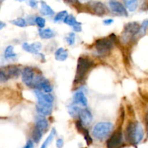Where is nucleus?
<instances>
[{
	"label": "nucleus",
	"mask_w": 148,
	"mask_h": 148,
	"mask_svg": "<svg viewBox=\"0 0 148 148\" xmlns=\"http://www.w3.org/2000/svg\"><path fill=\"white\" fill-rule=\"evenodd\" d=\"M95 66V63L88 56H79L77 59L76 73L74 79V85H79L85 82L90 71Z\"/></svg>",
	"instance_id": "nucleus-1"
},
{
	"label": "nucleus",
	"mask_w": 148,
	"mask_h": 148,
	"mask_svg": "<svg viewBox=\"0 0 148 148\" xmlns=\"http://www.w3.org/2000/svg\"><path fill=\"white\" fill-rule=\"evenodd\" d=\"M116 42V36L114 33H111L108 37L96 40L95 43V51L100 56H106L111 51Z\"/></svg>",
	"instance_id": "nucleus-2"
},
{
	"label": "nucleus",
	"mask_w": 148,
	"mask_h": 148,
	"mask_svg": "<svg viewBox=\"0 0 148 148\" xmlns=\"http://www.w3.org/2000/svg\"><path fill=\"white\" fill-rule=\"evenodd\" d=\"M141 25L137 22H130L124 25L121 33V41L124 44H128L134 39L137 35L140 34Z\"/></svg>",
	"instance_id": "nucleus-3"
},
{
	"label": "nucleus",
	"mask_w": 148,
	"mask_h": 148,
	"mask_svg": "<svg viewBox=\"0 0 148 148\" xmlns=\"http://www.w3.org/2000/svg\"><path fill=\"white\" fill-rule=\"evenodd\" d=\"M114 128V124L109 121H101L94 126L92 136L96 140H103L110 135Z\"/></svg>",
	"instance_id": "nucleus-4"
},
{
	"label": "nucleus",
	"mask_w": 148,
	"mask_h": 148,
	"mask_svg": "<svg viewBox=\"0 0 148 148\" xmlns=\"http://www.w3.org/2000/svg\"><path fill=\"white\" fill-rule=\"evenodd\" d=\"M22 74L20 68L16 65H9L0 68V80L7 82L10 79H16Z\"/></svg>",
	"instance_id": "nucleus-5"
},
{
	"label": "nucleus",
	"mask_w": 148,
	"mask_h": 148,
	"mask_svg": "<svg viewBox=\"0 0 148 148\" xmlns=\"http://www.w3.org/2000/svg\"><path fill=\"white\" fill-rule=\"evenodd\" d=\"M124 145V137L121 130V126H119L118 128L112 133L106 142L107 148H121Z\"/></svg>",
	"instance_id": "nucleus-6"
},
{
	"label": "nucleus",
	"mask_w": 148,
	"mask_h": 148,
	"mask_svg": "<svg viewBox=\"0 0 148 148\" xmlns=\"http://www.w3.org/2000/svg\"><path fill=\"white\" fill-rule=\"evenodd\" d=\"M85 8L87 9L88 12H90L92 14L98 16H103L107 12L106 7L101 1H89Z\"/></svg>",
	"instance_id": "nucleus-7"
},
{
	"label": "nucleus",
	"mask_w": 148,
	"mask_h": 148,
	"mask_svg": "<svg viewBox=\"0 0 148 148\" xmlns=\"http://www.w3.org/2000/svg\"><path fill=\"white\" fill-rule=\"evenodd\" d=\"M22 81L29 88H33V82L36 78L35 69L30 66H26L22 71Z\"/></svg>",
	"instance_id": "nucleus-8"
},
{
	"label": "nucleus",
	"mask_w": 148,
	"mask_h": 148,
	"mask_svg": "<svg viewBox=\"0 0 148 148\" xmlns=\"http://www.w3.org/2000/svg\"><path fill=\"white\" fill-rule=\"evenodd\" d=\"M36 108V111L39 115L47 116L51 114L53 106H52V103H49L43 102V101H38Z\"/></svg>",
	"instance_id": "nucleus-9"
},
{
	"label": "nucleus",
	"mask_w": 148,
	"mask_h": 148,
	"mask_svg": "<svg viewBox=\"0 0 148 148\" xmlns=\"http://www.w3.org/2000/svg\"><path fill=\"white\" fill-rule=\"evenodd\" d=\"M108 4H109L111 10L114 12L117 13L121 16H124V17L128 16V12H127V9L120 1H116V0H111Z\"/></svg>",
	"instance_id": "nucleus-10"
},
{
	"label": "nucleus",
	"mask_w": 148,
	"mask_h": 148,
	"mask_svg": "<svg viewBox=\"0 0 148 148\" xmlns=\"http://www.w3.org/2000/svg\"><path fill=\"white\" fill-rule=\"evenodd\" d=\"M137 121H130L125 130V139L130 144L134 145V132Z\"/></svg>",
	"instance_id": "nucleus-11"
},
{
	"label": "nucleus",
	"mask_w": 148,
	"mask_h": 148,
	"mask_svg": "<svg viewBox=\"0 0 148 148\" xmlns=\"http://www.w3.org/2000/svg\"><path fill=\"white\" fill-rule=\"evenodd\" d=\"M78 117L79 119V121L85 126L90 125V124L92 122V113L88 108H81Z\"/></svg>",
	"instance_id": "nucleus-12"
},
{
	"label": "nucleus",
	"mask_w": 148,
	"mask_h": 148,
	"mask_svg": "<svg viewBox=\"0 0 148 148\" xmlns=\"http://www.w3.org/2000/svg\"><path fill=\"white\" fill-rule=\"evenodd\" d=\"M75 126H76V129L77 130V131L84 136V138H85L88 145H90L92 144V137L90 135L88 130L85 127V125H83V124L79 120H78V121H77L75 122Z\"/></svg>",
	"instance_id": "nucleus-13"
},
{
	"label": "nucleus",
	"mask_w": 148,
	"mask_h": 148,
	"mask_svg": "<svg viewBox=\"0 0 148 148\" xmlns=\"http://www.w3.org/2000/svg\"><path fill=\"white\" fill-rule=\"evenodd\" d=\"M42 46L40 42H35L33 43H24L23 44V49L25 51L33 54H38Z\"/></svg>",
	"instance_id": "nucleus-14"
},
{
	"label": "nucleus",
	"mask_w": 148,
	"mask_h": 148,
	"mask_svg": "<svg viewBox=\"0 0 148 148\" xmlns=\"http://www.w3.org/2000/svg\"><path fill=\"white\" fill-rule=\"evenodd\" d=\"M34 92L37 97L38 101H43V102L53 104L54 98L51 94L45 93V92H41V90H35Z\"/></svg>",
	"instance_id": "nucleus-15"
},
{
	"label": "nucleus",
	"mask_w": 148,
	"mask_h": 148,
	"mask_svg": "<svg viewBox=\"0 0 148 148\" xmlns=\"http://www.w3.org/2000/svg\"><path fill=\"white\" fill-rule=\"evenodd\" d=\"M73 102L75 105L79 104L83 107H86L88 106V99L85 96V93L82 91H77L75 93L73 96Z\"/></svg>",
	"instance_id": "nucleus-16"
},
{
	"label": "nucleus",
	"mask_w": 148,
	"mask_h": 148,
	"mask_svg": "<svg viewBox=\"0 0 148 148\" xmlns=\"http://www.w3.org/2000/svg\"><path fill=\"white\" fill-rule=\"evenodd\" d=\"M49 122L47 119L43 116L38 115L36 119V126L38 129L40 130L42 132H45L49 129Z\"/></svg>",
	"instance_id": "nucleus-17"
},
{
	"label": "nucleus",
	"mask_w": 148,
	"mask_h": 148,
	"mask_svg": "<svg viewBox=\"0 0 148 148\" xmlns=\"http://www.w3.org/2000/svg\"><path fill=\"white\" fill-rule=\"evenodd\" d=\"M144 138V130L140 123L137 121L135 132H134V145H138Z\"/></svg>",
	"instance_id": "nucleus-18"
},
{
	"label": "nucleus",
	"mask_w": 148,
	"mask_h": 148,
	"mask_svg": "<svg viewBox=\"0 0 148 148\" xmlns=\"http://www.w3.org/2000/svg\"><path fill=\"white\" fill-rule=\"evenodd\" d=\"M55 59L59 62H64L68 57V51L64 48H59L54 53Z\"/></svg>",
	"instance_id": "nucleus-19"
},
{
	"label": "nucleus",
	"mask_w": 148,
	"mask_h": 148,
	"mask_svg": "<svg viewBox=\"0 0 148 148\" xmlns=\"http://www.w3.org/2000/svg\"><path fill=\"white\" fill-rule=\"evenodd\" d=\"M38 35L42 39H50L55 36V33L50 28L39 29Z\"/></svg>",
	"instance_id": "nucleus-20"
},
{
	"label": "nucleus",
	"mask_w": 148,
	"mask_h": 148,
	"mask_svg": "<svg viewBox=\"0 0 148 148\" xmlns=\"http://www.w3.org/2000/svg\"><path fill=\"white\" fill-rule=\"evenodd\" d=\"M40 12L43 15L46 16L53 15L55 13L53 9L43 1H40Z\"/></svg>",
	"instance_id": "nucleus-21"
},
{
	"label": "nucleus",
	"mask_w": 148,
	"mask_h": 148,
	"mask_svg": "<svg viewBox=\"0 0 148 148\" xmlns=\"http://www.w3.org/2000/svg\"><path fill=\"white\" fill-rule=\"evenodd\" d=\"M43 90L45 93H50V92H51L53 88H52V85L51 82H49V80L45 79V78L42 80L40 87H39V90Z\"/></svg>",
	"instance_id": "nucleus-22"
},
{
	"label": "nucleus",
	"mask_w": 148,
	"mask_h": 148,
	"mask_svg": "<svg viewBox=\"0 0 148 148\" xmlns=\"http://www.w3.org/2000/svg\"><path fill=\"white\" fill-rule=\"evenodd\" d=\"M17 54L14 52V47L12 46H8L4 51V57L7 59H14Z\"/></svg>",
	"instance_id": "nucleus-23"
},
{
	"label": "nucleus",
	"mask_w": 148,
	"mask_h": 148,
	"mask_svg": "<svg viewBox=\"0 0 148 148\" xmlns=\"http://www.w3.org/2000/svg\"><path fill=\"white\" fill-rule=\"evenodd\" d=\"M55 134H56V130H55L54 128H53L52 129L51 132H50V134H49V135L48 136L47 138L46 139V140L43 142V143L42 144V145L40 146V148H47L48 146L50 145V143H51L52 140H53Z\"/></svg>",
	"instance_id": "nucleus-24"
},
{
	"label": "nucleus",
	"mask_w": 148,
	"mask_h": 148,
	"mask_svg": "<svg viewBox=\"0 0 148 148\" xmlns=\"http://www.w3.org/2000/svg\"><path fill=\"white\" fill-rule=\"evenodd\" d=\"M126 7L130 12H134L138 7V0H127Z\"/></svg>",
	"instance_id": "nucleus-25"
},
{
	"label": "nucleus",
	"mask_w": 148,
	"mask_h": 148,
	"mask_svg": "<svg viewBox=\"0 0 148 148\" xmlns=\"http://www.w3.org/2000/svg\"><path fill=\"white\" fill-rule=\"evenodd\" d=\"M43 133L40 131L39 129H38L37 127H35L33 129V134H32V137H33V140L34 141V143H39L40 140H41V137L43 136Z\"/></svg>",
	"instance_id": "nucleus-26"
},
{
	"label": "nucleus",
	"mask_w": 148,
	"mask_h": 148,
	"mask_svg": "<svg viewBox=\"0 0 148 148\" xmlns=\"http://www.w3.org/2000/svg\"><path fill=\"white\" fill-rule=\"evenodd\" d=\"M81 108H79L76 105H72L69 107V109H68V113L69 114V115L71 116L73 118H77V117L79 116V111H80Z\"/></svg>",
	"instance_id": "nucleus-27"
},
{
	"label": "nucleus",
	"mask_w": 148,
	"mask_h": 148,
	"mask_svg": "<svg viewBox=\"0 0 148 148\" xmlns=\"http://www.w3.org/2000/svg\"><path fill=\"white\" fill-rule=\"evenodd\" d=\"M64 23L65 24L68 25H70L73 27L74 25H77V23H79V22H78L77 20L76 17H74L72 14H67V16L65 17L64 20Z\"/></svg>",
	"instance_id": "nucleus-28"
},
{
	"label": "nucleus",
	"mask_w": 148,
	"mask_h": 148,
	"mask_svg": "<svg viewBox=\"0 0 148 148\" xmlns=\"http://www.w3.org/2000/svg\"><path fill=\"white\" fill-rule=\"evenodd\" d=\"M10 23L14 25L20 27H25L27 26V21L23 17H18L14 20H12L10 21Z\"/></svg>",
	"instance_id": "nucleus-29"
},
{
	"label": "nucleus",
	"mask_w": 148,
	"mask_h": 148,
	"mask_svg": "<svg viewBox=\"0 0 148 148\" xmlns=\"http://www.w3.org/2000/svg\"><path fill=\"white\" fill-rule=\"evenodd\" d=\"M67 12L66 10H63V11H61L59 12H58L57 14L55 15L54 18H53V21L55 23H59V22L64 21L65 19V17L67 16Z\"/></svg>",
	"instance_id": "nucleus-30"
},
{
	"label": "nucleus",
	"mask_w": 148,
	"mask_h": 148,
	"mask_svg": "<svg viewBox=\"0 0 148 148\" xmlns=\"http://www.w3.org/2000/svg\"><path fill=\"white\" fill-rule=\"evenodd\" d=\"M35 23L38 26V27H40V29H43L46 25V20L43 17L38 16L35 18Z\"/></svg>",
	"instance_id": "nucleus-31"
},
{
	"label": "nucleus",
	"mask_w": 148,
	"mask_h": 148,
	"mask_svg": "<svg viewBox=\"0 0 148 148\" xmlns=\"http://www.w3.org/2000/svg\"><path fill=\"white\" fill-rule=\"evenodd\" d=\"M66 40L69 46H73L75 42V34L74 33H69L67 37H66Z\"/></svg>",
	"instance_id": "nucleus-32"
},
{
	"label": "nucleus",
	"mask_w": 148,
	"mask_h": 148,
	"mask_svg": "<svg viewBox=\"0 0 148 148\" xmlns=\"http://www.w3.org/2000/svg\"><path fill=\"white\" fill-rule=\"evenodd\" d=\"M147 27H148V20H145L141 25V28H140V34H142L143 36V35H145Z\"/></svg>",
	"instance_id": "nucleus-33"
},
{
	"label": "nucleus",
	"mask_w": 148,
	"mask_h": 148,
	"mask_svg": "<svg viewBox=\"0 0 148 148\" xmlns=\"http://www.w3.org/2000/svg\"><path fill=\"white\" fill-rule=\"evenodd\" d=\"M64 1L67 4H70V5H73L75 8H77L80 4V3L79 2V0H64Z\"/></svg>",
	"instance_id": "nucleus-34"
},
{
	"label": "nucleus",
	"mask_w": 148,
	"mask_h": 148,
	"mask_svg": "<svg viewBox=\"0 0 148 148\" xmlns=\"http://www.w3.org/2000/svg\"><path fill=\"white\" fill-rule=\"evenodd\" d=\"M28 4L32 8H36L38 7V2L37 0H29Z\"/></svg>",
	"instance_id": "nucleus-35"
},
{
	"label": "nucleus",
	"mask_w": 148,
	"mask_h": 148,
	"mask_svg": "<svg viewBox=\"0 0 148 148\" xmlns=\"http://www.w3.org/2000/svg\"><path fill=\"white\" fill-rule=\"evenodd\" d=\"M73 30H74V31L77 32V33L82 31V23H77V25H74Z\"/></svg>",
	"instance_id": "nucleus-36"
},
{
	"label": "nucleus",
	"mask_w": 148,
	"mask_h": 148,
	"mask_svg": "<svg viewBox=\"0 0 148 148\" xmlns=\"http://www.w3.org/2000/svg\"><path fill=\"white\" fill-rule=\"evenodd\" d=\"M56 145L57 148H62L64 146V140L62 138H59L56 140Z\"/></svg>",
	"instance_id": "nucleus-37"
},
{
	"label": "nucleus",
	"mask_w": 148,
	"mask_h": 148,
	"mask_svg": "<svg viewBox=\"0 0 148 148\" xmlns=\"http://www.w3.org/2000/svg\"><path fill=\"white\" fill-rule=\"evenodd\" d=\"M114 23V20L113 19H106V20H103V24L105 25H110Z\"/></svg>",
	"instance_id": "nucleus-38"
},
{
	"label": "nucleus",
	"mask_w": 148,
	"mask_h": 148,
	"mask_svg": "<svg viewBox=\"0 0 148 148\" xmlns=\"http://www.w3.org/2000/svg\"><path fill=\"white\" fill-rule=\"evenodd\" d=\"M24 148H33V143L32 140H28Z\"/></svg>",
	"instance_id": "nucleus-39"
},
{
	"label": "nucleus",
	"mask_w": 148,
	"mask_h": 148,
	"mask_svg": "<svg viewBox=\"0 0 148 148\" xmlns=\"http://www.w3.org/2000/svg\"><path fill=\"white\" fill-rule=\"evenodd\" d=\"M5 26H6V24L4 23V22L0 21V30H1V29L4 28Z\"/></svg>",
	"instance_id": "nucleus-40"
},
{
	"label": "nucleus",
	"mask_w": 148,
	"mask_h": 148,
	"mask_svg": "<svg viewBox=\"0 0 148 148\" xmlns=\"http://www.w3.org/2000/svg\"><path fill=\"white\" fill-rule=\"evenodd\" d=\"M16 1H19V2H23V1H25V0H16Z\"/></svg>",
	"instance_id": "nucleus-41"
}]
</instances>
